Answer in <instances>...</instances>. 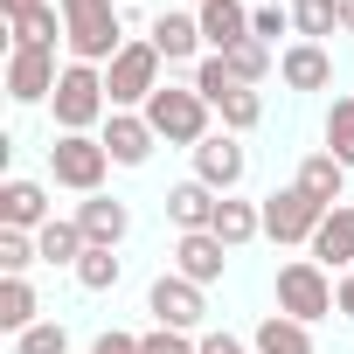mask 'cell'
Returning a JSON list of instances; mask_svg holds the SVG:
<instances>
[{
	"mask_svg": "<svg viewBox=\"0 0 354 354\" xmlns=\"http://www.w3.org/2000/svg\"><path fill=\"white\" fill-rule=\"evenodd\" d=\"M8 35H15V49H49V56H56V42H70V21H63V8L49 0V8L8 21Z\"/></svg>",
	"mask_w": 354,
	"mask_h": 354,
	"instance_id": "cell-21",
	"label": "cell"
},
{
	"mask_svg": "<svg viewBox=\"0 0 354 354\" xmlns=\"http://www.w3.org/2000/svg\"><path fill=\"white\" fill-rule=\"evenodd\" d=\"M250 354H313V326H299L285 313H264L257 333H250Z\"/></svg>",
	"mask_w": 354,
	"mask_h": 354,
	"instance_id": "cell-23",
	"label": "cell"
},
{
	"mask_svg": "<svg viewBox=\"0 0 354 354\" xmlns=\"http://www.w3.org/2000/svg\"><path fill=\"white\" fill-rule=\"evenodd\" d=\"M216 209H223V195L216 188H202V181H181V188H167V223L174 230H216Z\"/></svg>",
	"mask_w": 354,
	"mask_h": 354,
	"instance_id": "cell-20",
	"label": "cell"
},
{
	"mask_svg": "<svg viewBox=\"0 0 354 354\" xmlns=\"http://www.w3.org/2000/svg\"><path fill=\"white\" fill-rule=\"evenodd\" d=\"M146 313H153V326H174V333H195V326L209 319V299H202V285H195V278L167 271V278H153V292H146Z\"/></svg>",
	"mask_w": 354,
	"mask_h": 354,
	"instance_id": "cell-7",
	"label": "cell"
},
{
	"mask_svg": "<svg viewBox=\"0 0 354 354\" xmlns=\"http://www.w3.org/2000/svg\"><path fill=\"white\" fill-rule=\"evenodd\" d=\"M97 139H104L111 167H146V160H153V146H160V132L146 125V111H111Z\"/></svg>",
	"mask_w": 354,
	"mask_h": 354,
	"instance_id": "cell-11",
	"label": "cell"
},
{
	"mask_svg": "<svg viewBox=\"0 0 354 354\" xmlns=\"http://www.w3.org/2000/svg\"><path fill=\"white\" fill-rule=\"evenodd\" d=\"M63 21H70V63H111L125 49V28H118V0H56Z\"/></svg>",
	"mask_w": 354,
	"mask_h": 354,
	"instance_id": "cell-3",
	"label": "cell"
},
{
	"mask_svg": "<svg viewBox=\"0 0 354 354\" xmlns=\"http://www.w3.org/2000/svg\"><path fill=\"white\" fill-rule=\"evenodd\" d=\"M340 28V0H292V35L299 42H319Z\"/></svg>",
	"mask_w": 354,
	"mask_h": 354,
	"instance_id": "cell-28",
	"label": "cell"
},
{
	"mask_svg": "<svg viewBox=\"0 0 354 354\" xmlns=\"http://www.w3.org/2000/svg\"><path fill=\"white\" fill-rule=\"evenodd\" d=\"M42 223H56L49 216V188L42 181H28V174H15L8 188H0V230H42Z\"/></svg>",
	"mask_w": 354,
	"mask_h": 354,
	"instance_id": "cell-14",
	"label": "cell"
},
{
	"mask_svg": "<svg viewBox=\"0 0 354 354\" xmlns=\"http://www.w3.org/2000/svg\"><path fill=\"white\" fill-rule=\"evenodd\" d=\"M202 354H250L236 333H202Z\"/></svg>",
	"mask_w": 354,
	"mask_h": 354,
	"instance_id": "cell-37",
	"label": "cell"
},
{
	"mask_svg": "<svg viewBox=\"0 0 354 354\" xmlns=\"http://www.w3.org/2000/svg\"><path fill=\"white\" fill-rule=\"evenodd\" d=\"M195 21H202L209 56H223V49L250 42V8H243V0H202V8H195Z\"/></svg>",
	"mask_w": 354,
	"mask_h": 354,
	"instance_id": "cell-15",
	"label": "cell"
},
{
	"mask_svg": "<svg viewBox=\"0 0 354 354\" xmlns=\"http://www.w3.org/2000/svg\"><path fill=\"white\" fill-rule=\"evenodd\" d=\"M91 354H139V333H118V326H111V333L91 340Z\"/></svg>",
	"mask_w": 354,
	"mask_h": 354,
	"instance_id": "cell-35",
	"label": "cell"
},
{
	"mask_svg": "<svg viewBox=\"0 0 354 354\" xmlns=\"http://www.w3.org/2000/svg\"><path fill=\"white\" fill-rule=\"evenodd\" d=\"M35 8H49V0H0V15H8V21H21V15H35Z\"/></svg>",
	"mask_w": 354,
	"mask_h": 354,
	"instance_id": "cell-38",
	"label": "cell"
},
{
	"mask_svg": "<svg viewBox=\"0 0 354 354\" xmlns=\"http://www.w3.org/2000/svg\"><path fill=\"white\" fill-rule=\"evenodd\" d=\"M223 264H230V250H223V236H216V230H188V236H174V271L195 278L202 292L223 278Z\"/></svg>",
	"mask_w": 354,
	"mask_h": 354,
	"instance_id": "cell-13",
	"label": "cell"
},
{
	"mask_svg": "<svg viewBox=\"0 0 354 354\" xmlns=\"http://www.w3.org/2000/svg\"><path fill=\"white\" fill-rule=\"evenodd\" d=\"M292 188H299L306 202H319V209H340V195H347V167H340L333 153H306L299 174H292Z\"/></svg>",
	"mask_w": 354,
	"mask_h": 354,
	"instance_id": "cell-18",
	"label": "cell"
},
{
	"mask_svg": "<svg viewBox=\"0 0 354 354\" xmlns=\"http://www.w3.org/2000/svg\"><path fill=\"white\" fill-rule=\"evenodd\" d=\"M216 236H223V250L257 243V236H264V209L243 202V195H223V209H216Z\"/></svg>",
	"mask_w": 354,
	"mask_h": 354,
	"instance_id": "cell-22",
	"label": "cell"
},
{
	"mask_svg": "<svg viewBox=\"0 0 354 354\" xmlns=\"http://www.w3.org/2000/svg\"><path fill=\"white\" fill-rule=\"evenodd\" d=\"M49 111H56V132H104V118H111L104 70H97V63H63Z\"/></svg>",
	"mask_w": 354,
	"mask_h": 354,
	"instance_id": "cell-1",
	"label": "cell"
},
{
	"mask_svg": "<svg viewBox=\"0 0 354 354\" xmlns=\"http://www.w3.org/2000/svg\"><path fill=\"white\" fill-rule=\"evenodd\" d=\"M35 319H42L35 285H28V278H0V326H8V333H28Z\"/></svg>",
	"mask_w": 354,
	"mask_h": 354,
	"instance_id": "cell-25",
	"label": "cell"
},
{
	"mask_svg": "<svg viewBox=\"0 0 354 354\" xmlns=\"http://www.w3.org/2000/svg\"><path fill=\"white\" fill-rule=\"evenodd\" d=\"M313 264H326V271H354V202L326 209V223L313 230Z\"/></svg>",
	"mask_w": 354,
	"mask_h": 354,
	"instance_id": "cell-17",
	"label": "cell"
},
{
	"mask_svg": "<svg viewBox=\"0 0 354 354\" xmlns=\"http://www.w3.org/2000/svg\"><path fill=\"white\" fill-rule=\"evenodd\" d=\"M223 70H230L236 84H250V91H257V84H264V77L278 70V49H264V42L250 35V42H236V49H223Z\"/></svg>",
	"mask_w": 354,
	"mask_h": 354,
	"instance_id": "cell-26",
	"label": "cell"
},
{
	"mask_svg": "<svg viewBox=\"0 0 354 354\" xmlns=\"http://www.w3.org/2000/svg\"><path fill=\"white\" fill-rule=\"evenodd\" d=\"M28 264H42L35 236H28V230H0V271H8V278H28Z\"/></svg>",
	"mask_w": 354,
	"mask_h": 354,
	"instance_id": "cell-31",
	"label": "cell"
},
{
	"mask_svg": "<svg viewBox=\"0 0 354 354\" xmlns=\"http://www.w3.org/2000/svg\"><path fill=\"white\" fill-rule=\"evenodd\" d=\"M35 250H42V264H70V271H77V257H84L91 243H84V230H77V223H63V216H56V223H42V230H35Z\"/></svg>",
	"mask_w": 354,
	"mask_h": 354,
	"instance_id": "cell-27",
	"label": "cell"
},
{
	"mask_svg": "<svg viewBox=\"0 0 354 354\" xmlns=\"http://www.w3.org/2000/svg\"><path fill=\"white\" fill-rule=\"evenodd\" d=\"M216 118H223V132H236V139H243V132H257V125H264V97H257L250 84H230V91L216 97Z\"/></svg>",
	"mask_w": 354,
	"mask_h": 354,
	"instance_id": "cell-24",
	"label": "cell"
},
{
	"mask_svg": "<svg viewBox=\"0 0 354 354\" xmlns=\"http://www.w3.org/2000/svg\"><path fill=\"white\" fill-rule=\"evenodd\" d=\"M15 354H70V333H63V319H35L28 333H15Z\"/></svg>",
	"mask_w": 354,
	"mask_h": 354,
	"instance_id": "cell-32",
	"label": "cell"
},
{
	"mask_svg": "<svg viewBox=\"0 0 354 354\" xmlns=\"http://www.w3.org/2000/svg\"><path fill=\"white\" fill-rule=\"evenodd\" d=\"M250 35H257L264 49H278V35H292V8H271V0H257V8H250Z\"/></svg>",
	"mask_w": 354,
	"mask_h": 354,
	"instance_id": "cell-33",
	"label": "cell"
},
{
	"mask_svg": "<svg viewBox=\"0 0 354 354\" xmlns=\"http://www.w3.org/2000/svg\"><path fill=\"white\" fill-rule=\"evenodd\" d=\"M209 118H216V104H209L195 84H160L153 104H146V125H153L167 146H188V153L209 139Z\"/></svg>",
	"mask_w": 354,
	"mask_h": 354,
	"instance_id": "cell-2",
	"label": "cell"
},
{
	"mask_svg": "<svg viewBox=\"0 0 354 354\" xmlns=\"http://www.w3.org/2000/svg\"><path fill=\"white\" fill-rule=\"evenodd\" d=\"M243 174H250V153H243L236 132H209V139L195 146V181H202V188L236 195V188H243Z\"/></svg>",
	"mask_w": 354,
	"mask_h": 354,
	"instance_id": "cell-9",
	"label": "cell"
},
{
	"mask_svg": "<svg viewBox=\"0 0 354 354\" xmlns=\"http://www.w3.org/2000/svg\"><path fill=\"white\" fill-rule=\"evenodd\" d=\"M326 153H333L340 167H354V91L326 104Z\"/></svg>",
	"mask_w": 354,
	"mask_h": 354,
	"instance_id": "cell-29",
	"label": "cell"
},
{
	"mask_svg": "<svg viewBox=\"0 0 354 354\" xmlns=\"http://www.w3.org/2000/svg\"><path fill=\"white\" fill-rule=\"evenodd\" d=\"M278 313L299 319V326L326 319V313H333V278H326V264H313V257L278 264Z\"/></svg>",
	"mask_w": 354,
	"mask_h": 354,
	"instance_id": "cell-6",
	"label": "cell"
},
{
	"mask_svg": "<svg viewBox=\"0 0 354 354\" xmlns=\"http://www.w3.org/2000/svg\"><path fill=\"white\" fill-rule=\"evenodd\" d=\"M333 313H340V319H354V271H340V278H333Z\"/></svg>",
	"mask_w": 354,
	"mask_h": 354,
	"instance_id": "cell-36",
	"label": "cell"
},
{
	"mask_svg": "<svg viewBox=\"0 0 354 354\" xmlns=\"http://www.w3.org/2000/svg\"><path fill=\"white\" fill-rule=\"evenodd\" d=\"M340 28H347V35H354V0H340Z\"/></svg>",
	"mask_w": 354,
	"mask_h": 354,
	"instance_id": "cell-39",
	"label": "cell"
},
{
	"mask_svg": "<svg viewBox=\"0 0 354 354\" xmlns=\"http://www.w3.org/2000/svg\"><path fill=\"white\" fill-rule=\"evenodd\" d=\"M278 77H285L292 91H326V84H333L326 42H285V49H278Z\"/></svg>",
	"mask_w": 354,
	"mask_h": 354,
	"instance_id": "cell-16",
	"label": "cell"
},
{
	"mask_svg": "<svg viewBox=\"0 0 354 354\" xmlns=\"http://www.w3.org/2000/svg\"><path fill=\"white\" fill-rule=\"evenodd\" d=\"M139 354H202V340L174 333V326H153V333H139Z\"/></svg>",
	"mask_w": 354,
	"mask_h": 354,
	"instance_id": "cell-34",
	"label": "cell"
},
{
	"mask_svg": "<svg viewBox=\"0 0 354 354\" xmlns=\"http://www.w3.org/2000/svg\"><path fill=\"white\" fill-rule=\"evenodd\" d=\"M70 223H77V230H84V243H97V250H118V243L132 236V209H125L118 195H84Z\"/></svg>",
	"mask_w": 354,
	"mask_h": 354,
	"instance_id": "cell-12",
	"label": "cell"
},
{
	"mask_svg": "<svg viewBox=\"0 0 354 354\" xmlns=\"http://www.w3.org/2000/svg\"><path fill=\"white\" fill-rule=\"evenodd\" d=\"M118 278H125V264H118V250H97V243H91V250L77 257V285H84V292H111Z\"/></svg>",
	"mask_w": 354,
	"mask_h": 354,
	"instance_id": "cell-30",
	"label": "cell"
},
{
	"mask_svg": "<svg viewBox=\"0 0 354 354\" xmlns=\"http://www.w3.org/2000/svg\"><path fill=\"white\" fill-rule=\"evenodd\" d=\"M146 42H153L167 63H195V56H202V21H195V8H188V15H153Z\"/></svg>",
	"mask_w": 354,
	"mask_h": 354,
	"instance_id": "cell-19",
	"label": "cell"
},
{
	"mask_svg": "<svg viewBox=\"0 0 354 354\" xmlns=\"http://www.w3.org/2000/svg\"><path fill=\"white\" fill-rule=\"evenodd\" d=\"M56 56L49 49H8V97L15 104H49L56 97Z\"/></svg>",
	"mask_w": 354,
	"mask_h": 354,
	"instance_id": "cell-10",
	"label": "cell"
},
{
	"mask_svg": "<svg viewBox=\"0 0 354 354\" xmlns=\"http://www.w3.org/2000/svg\"><path fill=\"white\" fill-rule=\"evenodd\" d=\"M257 209H264V236H271V243H313V230L326 223V209L306 202L299 188H271Z\"/></svg>",
	"mask_w": 354,
	"mask_h": 354,
	"instance_id": "cell-8",
	"label": "cell"
},
{
	"mask_svg": "<svg viewBox=\"0 0 354 354\" xmlns=\"http://www.w3.org/2000/svg\"><path fill=\"white\" fill-rule=\"evenodd\" d=\"M160 49L153 42H125L111 63H104V91H111V111H146L153 91H160Z\"/></svg>",
	"mask_w": 354,
	"mask_h": 354,
	"instance_id": "cell-5",
	"label": "cell"
},
{
	"mask_svg": "<svg viewBox=\"0 0 354 354\" xmlns=\"http://www.w3.org/2000/svg\"><path fill=\"white\" fill-rule=\"evenodd\" d=\"M104 174H111V153L97 132H56L49 146V181L70 188V195H104Z\"/></svg>",
	"mask_w": 354,
	"mask_h": 354,
	"instance_id": "cell-4",
	"label": "cell"
}]
</instances>
